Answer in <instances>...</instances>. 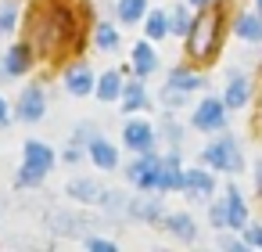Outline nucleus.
Listing matches in <instances>:
<instances>
[{
  "instance_id": "obj_39",
  "label": "nucleus",
  "mask_w": 262,
  "mask_h": 252,
  "mask_svg": "<svg viewBox=\"0 0 262 252\" xmlns=\"http://www.w3.org/2000/svg\"><path fill=\"white\" fill-rule=\"evenodd\" d=\"M155 252H169V248H155Z\"/></svg>"
},
{
  "instance_id": "obj_18",
  "label": "nucleus",
  "mask_w": 262,
  "mask_h": 252,
  "mask_svg": "<svg viewBox=\"0 0 262 252\" xmlns=\"http://www.w3.org/2000/svg\"><path fill=\"white\" fill-rule=\"evenodd\" d=\"M133 69H137V76H151L158 69V54H155L151 44H137L133 47Z\"/></svg>"
},
{
  "instance_id": "obj_34",
  "label": "nucleus",
  "mask_w": 262,
  "mask_h": 252,
  "mask_svg": "<svg viewBox=\"0 0 262 252\" xmlns=\"http://www.w3.org/2000/svg\"><path fill=\"white\" fill-rule=\"evenodd\" d=\"M248 245H251V248H262V227H258V223L248 227Z\"/></svg>"
},
{
  "instance_id": "obj_8",
  "label": "nucleus",
  "mask_w": 262,
  "mask_h": 252,
  "mask_svg": "<svg viewBox=\"0 0 262 252\" xmlns=\"http://www.w3.org/2000/svg\"><path fill=\"white\" fill-rule=\"evenodd\" d=\"M122 141H126V148H133V151H151L155 130H151L147 119H129V123L122 126Z\"/></svg>"
},
{
  "instance_id": "obj_32",
  "label": "nucleus",
  "mask_w": 262,
  "mask_h": 252,
  "mask_svg": "<svg viewBox=\"0 0 262 252\" xmlns=\"http://www.w3.org/2000/svg\"><path fill=\"white\" fill-rule=\"evenodd\" d=\"M219 248H223V252H251L248 241H233V238H226V234L219 238Z\"/></svg>"
},
{
  "instance_id": "obj_2",
  "label": "nucleus",
  "mask_w": 262,
  "mask_h": 252,
  "mask_svg": "<svg viewBox=\"0 0 262 252\" xmlns=\"http://www.w3.org/2000/svg\"><path fill=\"white\" fill-rule=\"evenodd\" d=\"M94 223H97V220H94L90 212H79V209H61V205H58V209L47 212L51 234H65V238H86Z\"/></svg>"
},
{
  "instance_id": "obj_15",
  "label": "nucleus",
  "mask_w": 262,
  "mask_h": 252,
  "mask_svg": "<svg viewBox=\"0 0 262 252\" xmlns=\"http://www.w3.org/2000/svg\"><path fill=\"white\" fill-rule=\"evenodd\" d=\"M162 223H165L180 241H187V245H194V241H198V223H194L187 212H165V220H162Z\"/></svg>"
},
{
  "instance_id": "obj_11",
  "label": "nucleus",
  "mask_w": 262,
  "mask_h": 252,
  "mask_svg": "<svg viewBox=\"0 0 262 252\" xmlns=\"http://www.w3.org/2000/svg\"><path fill=\"white\" fill-rule=\"evenodd\" d=\"M22 162L26 166H33V169H40L43 177L54 169V151L43 144V141H26L22 144Z\"/></svg>"
},
{
  "instance_id": "obj_38",
  "label": "nucleus",
  "mask_w": 262,
  "mask_h": 252,
  "mask_svg": "<svg viewBox=\"0 0 262 252\" xmlns=\"http://www.w3.org/2000/svg\"><path fill=\"white\" fill-rule=\"evenodd\" d=\"M190 4H194V8H208V4H212V0H190Z\"/></svg>"
},
{
  "instance_id": "obj_13",
  "label": "nucleus",
  "mask_w": 262,
  "mask_h": 252,
  "mask_svg": "<svg viewBox=\"0 0 262 252\" xmlns=\"http://www.w3.org/2000/svg\"><path fill=\"white\" fill-rule=\"evenodd\" d=\"M94 205H101V212L112 216V220H129V198H122V195L112 191V187H101V195H97Z\"/></svg>"
},
{
  "instance_id": "obj_20",
  "label": "nucleus",
  "mask_w": 262,
  "mask_h": 252,
  "mask_svg": "<svg viewBox=\"0 0 262 252\" xmlns=\"http://www.w3.org/2000/svg\"><path fill=\"white\" fill-rule=\"evenodd\" d=\"M26 69H29V47L18 44V47H11V51L4 54V72H8V76H22Z\"/></svg>"
},
{
  "instance_id": "obj_36",
  "label": "nucleus",
  "mask_w": 262,
  "mask_h": 252,
  "mask_svg": "<svg viewBox=\"0 0 262 252\" xmlns=\"http://www.w3.org/2000/svg\"><path fill=\"white\" fill-rule=\"evenodd\" d=\"M255 187H258V195H262V159L255 162Z\"/></svg>"
},
{
  "instance_id": "obj_29",
  "label": "nucleus",
  "mask_w": 262,
  "mask_h": 252,
  "mask_svg": "<svg viewBox=\"0 0 262 252\" xmlns=\"http://www.w3.org/2000/svg\"><path fill=\"white\" fill-rule=\"evenodd\" d=\"M15 22H18V4H11V0H8V4H0V36L11 33Z\"/></svg>"
},
{
  "instance_id": "obj_40",
  "label": "nucleus",
  "mask_w": 262,
  "mask_h": 252,
  "mask_svg": "<svg viewBox=\"0 0 262 252\" xmlns=\"http://www.w3.org/2000/svg\"><path fill=\"white\" fill-rule=\"evenodd\" d=\"M258 4H262V0H258Z\"/></svg>"
},
{
  "instance_id": "obj_27",
  "label": "nucleus",
  "mask_w": 262,
  "mask_h": 252,
  "mask_svg": "<svg viewBox=\"0 0 262 252\" xmlns=\"http://www.w3.org/2000/svg\"><path fill=\"white\" fill-rule=\"evenodd\" d=\"M162 36H169V15L165 11H151V18H147V40H162Z\"/></svg>"
},
{
  "instance_id": "obj_1",
  "label": "nucleus",
  "mask_w": 262,
  "mask_h": 252,
  "mask_svg": "<svg viewBox=\"0 0 262 252\" xmlns=\"http://www.w3.org/2000/svg\"><path fill=\"white\" fill-rule=\"evenodd\" d=\"M201 162L212 166V169H223V173H241L244 155H241L237 137H219L215 144H208V148L201 151Z\"/></svg>"
},
{
  "instance_id": "obj_37",
  "label": "nucleus",
  "mask_w": 262,
  "mask_h": 252,
  "mask_svg": "<svg viewBox=\"0 0 262 252\" xmlns=\"http://www.w3.org/2000/svg\"><path fill=\"white\" fill-rule=\"evenodd\" d=\"M0 126H8V101L0 98Z\"/></svg>"
},
{
  "instance_id": "obj_24",
  "label": "nucleus",
  "mask_w": 262,
  "mask_h": 252,
  "mask_svg": "<svg viewBox=\"0 0 262 252\" xmlns=\"http://www.w3.org/2000/svg\"><path fill=\"white\" fill-rule=\"evenodd\" d=\"M65 191H69L72 198L86 202V205H94V202H97V195H101V187H97L94 180H83V177H79V180H72V184H69Z\"/></svg>"
},
{
  "instance_id": "obj_26",
  "label": "nucleus",
  "mask_w": 262,
  "mask_h": 252,
  "mask_svg": "<svg viewBox=\"0 0 262 252\" xmlns=\"http://www.w3.org/2000/svg\"><path fill=\"white\" fill-rule=\"evenodd\" d=\"M119 18L122 26H133L144 18V0H119Z\"/></svg>"
},
{
  "instance_id": "obj_17",
  "label": "nucleus",
  "mask_w": 262,
  "mask_h": 252,
  "mask_svg": "<svg viewBox=\"0 0 262 252\" xmlns=\"http://www.w3.org/2000/svg\"><path fill=\"white\" fill-rule=\"evenodd\" d=\"M248 90H251V83H248V76H230V83H226V98H223V105H226V108H244V105H248Z\"/></svg>"
},
{
  "instance_id": "obj_9",
  "label": "nucleus",
  "mask_w": 262,
  "mask_h": 252,
  "mask_svg": "<svg viewBox=\"0 0 262 252\" xmlns=\"http://www.w3.org/2000/svg\"><path fill=\"white\" fill-rule=\"evenodd\" d=\"M158 191H183L180 151H169L165 159H158Z\"/></svg>"
},
{
  "instance_id": "obj_5",
  "label": "nucleus",
  "mask_w": 262,
  "mask_h": 252,
  "mask_svg": "<svg viewBox=\"0 0 262 252\" xmlns=\"http://www.w3.org/2000/svg\"><path fill=\"white\" fill-rule=\"evenodd\" d=\"M126 177L140 187V191H158V159L151 151H140V159L126 169Z\"/></svg>"
},
{
  "instance_id": "obj_19",
  "label": "nucleus",
  "mask_w": 262,
  "mask_h": 252,
  "mask_svg": "<svg viewBox=\"0 0 262 252\" xmlns=\"http://www.w3.org/2000/svg\"><path fill=\"white\" fill-rule=\"evenodd\" d=\"M165 87H176V90L190 94V90H201L205 80H201L198 72H190V69H176V72H169V83H165Z\"/></svg>"
},
{
  "instance_id": "obj_14",
  "label": "nucleus",
  "mask_w": 262,
  "mask_h": 252,
  "mask_svg": "<svg viewBox=\"0 0 262 252\" xmlns=\"http://www.w3.org/2000/svg\"><path fill=\"white\" fill-rule=\"evenodd\" d=\"M65 90H69L72 98H86V94L94 90V72H90L86 65L69 69V72H65Z\"/></svg>"
},
{
  "instance_id": "obj_10",
  "label": "nucleus",
  "mask_w": 262,
  "mask_h": 252,
  "mask_svg": "<svg viewBox=\"0 0 262 252\" xmlns=\"http://www.w3.org/2000/svg\"><path fill=\"white\" fill-rule=\"evenodd\" d=\"M223 212H226V227H233V230H244L248 227V205H244V198H241V191L233 184L223 195Z\"/></svg>"
},
{
  "instance_id": "obj_3",
  "label": "nucleus",
  "mask_w": 262,
  "mask_h": 252,
  "mask_svg": "<svg viewBox=\"0 0 262 252\" xmlns=\"http://www.w3.org/2000/svg\"><path fill=\"white\" fill-rule=\"evenodd\" d=\"M215 33H219V15L215 11H208V15H201L198 22H190V54L194 58H208V51L215 47Z\"/></svg>"
},
{
  "instance_id": "obj_25",
  "label": "nucleus",
  "mask_w": 262,
  "mask_h": 252,
  "mask_svg": "<svg viewBox=\"0 0 262 252\" xmlns=\"http://www.w3.org/2000/svg\"><path fill=\"white\" fill-rule=\"evenodd\" d=\"M94 44H97V51H115V47H119V33H115V26L101 22L97 33H94Z\"/></svg>"
},
{
  "instance_id": "obj_30",
  "label": "nucleus",
  "mask_w": 262,
  "mask_h": 252,
  "mask_svg": "<svg viewBox=\"0 0 262 252\" xmlns=\"http://www.w3.org/2000/svg\"><path fill=\"white\" fill-rule=\"evenodd\" d=\"M15 184H18V187H40V184H43V173L22 162V169H18V180H15Z\"/></svg>"
},
{
  "instance_id": "obj_33",
  "label": "nucleus",
  "mask_w": 262,
  "mask_h": 252,
  "mask_svg": "<svg viewBox=\"0 0 262 252\" xmlns=\"http://www.w3.org/2000/svg\"><path fill=\"white\" fill-rule=\"evenodd\" d=\"M208 216H212V223H215V227H226V212H223V202H212V205H208Z\"/></svg>"
},
{
  "instance_id": "obj_6",
  "label": "nucleus",
  "mask_w": 262,
  "mask_h": 252,
  "mask_svg": "<svg viewBox=\"0 0 262 252\" xmlns=\"http://www.w3.org/2000/svg\"><path fill=\"white\" fill-rule=\"evenodd\" d=\"M47 112V94L43 87H26L22 98H18V119L22 123H40Z\"/></svg>"
},
{
  "instance_id": "obj_28",
  "label": "nucleus",
  "mask_w": 262,
  "mask_h": 252,
  "mask_svg": "<svg viewBox=\"0 0 262 252\" xmlns=\"http://www.w3.org/2000/svg\"><path fill=\"white\" fill-rule=\"evenodd\" d=\"M169 29H172L176 36H187V33H190V11H187V8H172V15H169Z\"/></svg>"
},
{
  "instance_id": "obj_12",
  "label": "nucleus",
  "mask_w": 262,
  "mask_h": 252,
  "mask_svg": "<svg viewBox=\"0 0 262 252\" xmlns=\"http://www.w3.org/2000/svg\"><path fill=\"white\" fill-rule=\"evenodd\" d=\"M86 155H90V162L101 166V169H115V166H119V151H115L104 137H97V133L86 141Z\"/></svg>"
},
{
  "instance_id": "obj_16",
  "label": "nucleus",
  "mask_w": 262,
  "mask_h": 252,
  "mask_svg": "<svg viewBox=\"0 0 262 252\" xmlns=\"http://www.w3.org/2000/svg\"><path fill=\"white\" fill-rule=\"evenodd\" d=\"M183 191H190L194 198H212L215 177H208L205 169H190V173H183Z\"/></svg>"
},
{
  "instance_id": "obj_23",
  "label": "nucleus",
  "mask_w": 262,
  "mask_h": 252,
  "mask_svg": "<svg viewBox=\"0 0 262 252\" xmlns=\"http://www.w3.org/2000/svg\"><path fill=\"white\" fill-rule=\"evenodd\" d=\"M147 105V94L140 83H122V112H137Z\"/></svg>"
},
{
  "instance_id": "obj_22",
  "label": "nucleus",
  "mask_w": 262,
  "mask_h": 252,
  "mask_svg": "<svg viewBox=\"0 0 262 252\" xmlns=\"http://www.w3.org/2000/svg\"><path fill=\"white\" fill-rule=\"evenodd\" d=\"M237 36L248 40V44H258L262 40V18L258 15H241L237 18Z\"/></svg>"
},
{
  "instance_id": "obj_35",
  "label": "nucleus",
  "mask_w": 262,
  "mask_h": 252,
  "mask_svg": "<svg viewBox=\"0 0 262 252\" xmlns=\"http://www.w3.org/2000/svg\"><path fill=\"white\" fill-rule=\"evenodd\" d=\"M79 159H83V151H79V144H72V148L65 151V162H69V166H76Z\"/></svg>"
},
{
  "instance_id": "obj_4",
  "label": "nucleus",
  "mask_w": 262,
  "mask_h": 252,
  "mask_svg": "<svg viewBox=\"0 0 262 252\" xmlns=\"http://www.w3.org/2000/svg\"><path fill=\"white\" fill-rule=\"evenodd\" d=\"M194 130L201 133H219L226 130V105L219 98H205L198 108H194Z\"/></svg>"
},
{
  "instance_id": "obj_21",
  "label": "nucleus",
  "mask_w": 262,
  "mask_h": 252,
  "mask_svg": "<svg viewBox=\"0 0 262 252\" xmlns=\"http://www.w3.org/2000/svg\"><path fill=\"white\" fill-rule=\"evenodd\" d=\"M97 98L101 101H119L122 98V76L119 72H104L97 80Z\"/></svg>"
},
{
  "instance_id": "obj_7",
  "label": "nucleus",
  "mask_w": 262,
  "mask_h": 252,
  "mask_svg": "<svg viewBox=\"0 0 262 252\" xmlns=\"http://www.w3.org/2000/svg\"><path fill=\"white\" fill-rule=\"evenodd\" d=\"M165 202L158 195H140V198H129V220H147V223H162L165 220Z\"/></svg>"
},
{
  "instance_id": "obj_31",
  "label": "nucleus",
  "mask_w": 262,
  "mask_h": 252,
  "mask_svg": "<svg viewBox=\"0 0 262 252\" xmlns=\"http://www.w3.org/2000/svg\"><path fill=\"white\" fill-rule=\"evenodd\" d=\"M83 248L86 252H119V245L108 238H83Z\"/></svg>"
}]
</instances>
